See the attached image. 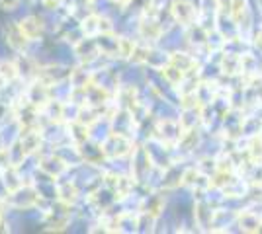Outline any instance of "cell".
<instances>
[{
	"instance_id": "cell-1",
	"label": "cell",
	"mask_w": 262,
	"mask_h": 234,
	"mask_svg": "<svg viewBox=\"0 0 262 234\" xmlns=\"http://www.w3.org/2000/svg\"><path fill=\"white\" fill-rule=\"evenodd\" d=\"M155 133L159 137L161 145L176 146L178 141L182 139V135H184V127H182V123L174 121V119H161V121L157 123Z\"/></svg>"
},
{
	"instance_id": "cell-2",
	"label": "cell",
	"mask_w": 262,
	"mask_h": 234,
	"mask_svg": "<svg viewBox=\"0 0 262 234\" xmlns=\"http://www.w3.org/2000/svg\"><path fill=\"white\" fill-rule=\"evenodd\" d=\"M170 12L176 23H180L182 28H190L198 22V8L190 0H174Z\"/></svg>"
},
{
	"instance_id": "cell-3",
	"label": "cell",
	"mask_w": 262,
	"mask_h": 234,
	"mask_svg": "<svg viewBox=\"0 0 262 234\" xmlns=\"http://www.w3.org/2000/svg\"><path fill=\"white\" fill-rule=\"evenodd\" d=\"M104 152L108 156H114V158H121V156L129 154L131 150H133V145H131V141L125 137V135L121 133H114L110 135L108 139H106V143H104Z\"/></svg>"
},
{
	"instance_id": "cell-4",
	"label": "cell",
	"mask_w": 262,
	"mask_h": 234,
	"mask_svg": "<svg viewBox=\"0 0 262 234\" xmlns=\"http://www.w3.org/2000/svg\"><path fill=\"white\" fill-rule=\"evenodd\" d=\"M237 224L243 232H262V215L254 211H241L237 215Z\"/></svg>"
},
{
	"instance_id": "cell-5",
	"label": "cell",
	"mask_w": 262,
	"mask_h": 234,
	"mask_svg": "<svg viewBox=\"0 0 262 234\" xmlns=\"http://www.w3.org/2000/svg\"><path fill=\"white\" fill-rule=\"evenodd\" d=\"M198 226H202L204 230H211L213 226V219H215V211L209 207L206 201H198L196 203V211H194Z\"/></svg>"
},
{
	"instance_id": "cell-6",
	"label": "cell",
	"mask_w": 262,
	"mask_h": 234,
	"mask_svg": "<svg viewBox=\"0 0 262 234\" xmlns=\"http://www.w3.org/2000/svg\"><path fill=\"white\" fill-rule=\"evenodd\" d=\"M170 65H174L176 68L184 70L186 74L196 72L198 67H200V63H198L196 57L188 55V53H182V51H176V53H172V55H170Z\"/></svg>"
},
{
	"instance_id": "cell-7",
	"label": "cell",
	"mask_w": 262,
	"mask_h": 234,
	"mask_svg": "<svg viewBox=\"0 0 262 234\" xmlns=\"http://www.w3.org/2000/svg\"><path fill=\"white\" fill-rule=\"evenodd\" d=\"M221 70L223 74L227 76H233V74H241L243 70V55H237V53H225L223 59H221Z\"/></svg>"
},
{
	"instance_id": "cell-8",
	"label": "cell",
	"mask_w": 262,
	"mask_h": 234,
	"mask_svg": "<svg viewBox=\"0 0 262 234\" xmlns=\"http://www.w3.org/2000/svg\"><path fill=\"white\" fill-rule=\"evenodd\" d=\"M139 32L145 39H149V41H155V39H159L161 37V25L157 22V18H155L153 14H147L145 18L141 20V25H139Z\"/></svg>"
},
{
	"instance_id": "cell-9",
	"label": "cell",
	"mask_w": 262,
	"mask_h": 234,
	"mask_svg": "<svg viewBox=\"0 0 262 234\" xmlns=\"http://www.w3.org/2000/svg\"><path fill=\"white\" fill-rule=\"evenodd\" d=\"M163 70V76L166 78V82L170 84V86H182L186 80V72L184 70H180V68H176L174 65H166V67L161 68Z\"/></svg>"
},
{
	"instance_id": "cell-10",
	"label": "cell",
	"mask_w": 262,
	"mask_h": 234,
	"mask_svg": "<svg viewBox=\"0 0 262 234\" xmlns=\"http://www.w3.org/2000/svg\"><path fill=\"white\" fill-rule=\"evenodd\" d=\"M20 30L26 35V39H35L37 35L41 34V22L37 18H26L20 23Z\"/></svg>"
},
{
	"instance_id": "cell-11",
	"label": "cell",
	"mask_w": 262,
	"mask_h": 234,
	"mask_svg": "<svg viewBox=\"0 0 262 234\" xmlns=\"http://www.w3.org/2000/svg\"><path fill=\"white\" fill-rule=\"evenodd\" d=\"M231 4H233V0H215L219 12H231Z\"/></svg>"
},
{
	"instance_id": "cell-12",
	"label": "cell",
	"mask_w": 262,
	"mask_h": 234,
	"mask_svg": "<svg viewBox=\"0 0 262 234\" xmlns=\"http://www.w3.org/2000/svg\"><path fill=\"white\" fill-rule=\"evenodd\" d=\"M2 4H4L6 8H14V6L18 4V0H2Z\"/></svg>"
},
{
	"instance_id": "cell-13",
	"label": "cell",
	"mask_w": 262,
	"mask_h": 234,
	"mask_svg": "<svg viewBox=\"0 0 262 234\" xmlns=\"http://www.w3.org/2000/svg\"><path fill=\"white\" fill-rule=\"evenodd\" d=\"M116 4H120V6H127L129 4V0H114Z\"/></svg>"
},
{
	"instance_id": "cell-14",
	"label": "cell",
	"mask_w": 262,
	"mask_h": 234,
	"mask_svg": "<svg viewBox=\"0 0 262 234\" xmlns=\"http://www.w3.org/2000/svg\"><path fill=\"white\" fill-rule=\"evenodd\" d=\"M2 213L4 211H2V203H0V219H2Z\"/></svg>"
}]
</instances>
